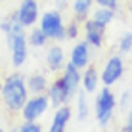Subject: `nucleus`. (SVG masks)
Returning a JSON list of instances; mask_svg holds the SVG:
<instances>
[{"instance_id": "22", "label": "nucleus", "mask_w": 132, "mask_h": 132, "mask_svg": "<svg viewBox=\"0 0 132 132\" xmlns=\"http://www.w3.org/2000/svg\"><path fill=\"white\" fill-rule=\"evenodd\" d=\"M19 132H42V125L40 121H21V125L17 126Z\"/></svg>"}, {"instance_id": "24", "label": "nucleus", "mask_w": 132, "mask_h": 132, "mask_svg": "<svg viewBox=\"0 0 132 132\" xmlns=\"http://www.w3.org/2000/svg\"><path fill=\"white\" fill-rule=\"evenodd\" d=\"M96 6H103V8H109V10H119V0H94Z\"/></svg>"}, {"instance_id": "26", "label": "nucleus", "mask_w": 132, "mask_h": 132, "mask_svg": "<svg viewBox=\"0 0 132 132\" xmlns=\"http://www.w3.org/2000/svg\"><path fill=\"white\" fill-rule=\"evenodd\" d=\"M122 132H132V107L128 109V113H126V119H125V125L121 126Z\"/></svg>"}, {"instance_id": "13", "label": "nucleus", "mask_w": 132, "mask_h": 132, "mask_svg": "<svg viewBox=\"0 0 132 132\" xmlns=\"http://www.w3.org/2000/svg\"><path fill=\"white\" fill-rule=\"evenodd\" d=\"M61 79L65 80V84H67V88H69V92L73 94V98L79 94V90H80V79H82V71L79 69V67H75L71 61H67L65 63V67H63V71H61Z\"/></svg>"}, {"instance_id": "28", "label": "nucleus", "mask_w": 132, "mask_h": 132, "mask_svg": "<svg viewBox=\"0 0 132 132\" xmlns=\"http://www.w3.org/2000/svg\"><path fill=\"white\" fill-rule=\"evenodd\" d=\"M130 88H132V75H130Z\"/></svg>"}, {"instance_id": "25", "label": "nucleus", "mask_w": 132, "mask_h": 132, "mask_svg": "<svg viewBox=\"0 0 132 132\" xmlns=\"http://www.w3.org/2000/svg\"><path fill=\"white\" fill-rule=\"evenodd\" d=\"M130 100H132V88L121 94V98H119V107H122V109H128Z\"/></svg>"}, {"instance_id": "16", "label": "nucleus", "mask_w": 132, "mask_h": 132, "mask_svg": "<svg viewBox=\"0 0 132 132\" xmlns=\"http://www.w3.org/2000/svg\"><path fill=\"white\" fill-rule=\"evenodd\" d=\"M94 10V0H71V13L73 19L80 21L82 23L84 19H88L90 13Z\"/></svg>"}, {"instance_id": "12", "label": "nucleus", "mask_w": 132, "mask_h": 132, "mask_svg": "<svg viewBox=\"0 0 132 132\" xmlns=\"http://www.w3.org/2000/svg\"><path fill=\"white\" fill-rule=\"evenodd\" d=\"M69 61L75 67H79L80 71L86 69V67L90 65V61H92V46H90L86 40H79V42H75V46L71 48Z\"/></svg>"}, {"instance_id": "27", "label": "nucleus", "mask_w": 132, "mask_h": 132, "mask_svg": "<svg viewBox=\"0 0 132 132\" xmlns=\"http://www.w3.org/2000/svg\"><path fill=\"white\" fill-rule=\"evenodd\" d=\"M54 4H56V8L57 10H65L67 6H71V0H54Z\"/></svg>"}, {"instance_id": "21", "label": "nucleus", "mask_w": 132, "mask_h": 132, "mask_svg": "<svg viewBox=\"0 0 132 132\" xmlns=\"http://www.w3.org/2000/svg\"><path fill=\"white\" fill-rule=\"evenodd\" d=\"M119 54H128L132 52V31H126V33L121 35L119 38Z\"/></svg>"}, {"instance_id": "7", "label": "nucleus", "mask_w": 132, "mask_h": 132, "mask_svg": "<svg viewBox=\"0 0 132 132\" xmlns=\"http://www.w3.org/2000/svg\"><path fill=\"white\" fill-rule=\"evenodd\" d=\"M15 15L19 19V23L25 27V29H31L38 23L40 19V6L38 0H21L19 6L15 10Z\"/></svg>"}, {"instance_id": "2", "label": "nucleus", "mask_w": 132, "mask_h": 132, "mask_svg": "<svg viewBox=\"0 0 132 132\" xmlns=\"http://www.w3.org/2000/svg\"><path fill=\"white\" fill-rule=\"evenodd\" d=\"M119 107V96L111 90V86H103L94 96V115L100 128H107L113 122L115 111Z\"/></svg>"}, {"instance_id": "14", "label": "nucleus", "mask_w": 132, "mask_h": 132, "mask_svg": "<svg viewBox=\"0 0 132 132\" xmlns=\"http://www.w3.org/2000/svg\"><path fill=\"white\" fill-rule=\"evenodd\" d=\"M80 88L86 94H96L100 88V73L94 65H88L82 69V79H80Z\"/></svg>"}, {"instance_id": "10", "label": "nucleus", "mask_w": 132, "mask_h": 132, "mask_svg": "<svg viewBox=\"0 0 132 132\" xmlns=\"http://www.w3.org/2000/svg\"><path fill=\"white\" fill-rule=\"evenodd\" d=\"M105 29L107 27L96 23L94 19H84L82 21V35H84V40L90 44L92 48H102L103 42H105Z\"/></svg>"}, {"instance_id": "19", "label": "nucleus", "mask_w": 132, "mask_h": 132, "mask_svg": "<svg viewBox=\"0 0 132 132\" xmlns=\"http://www.w3.org/2000/svg\"><path fill=\"white\" fill-rule=\"evenodd\" d=\"M27 42H29V46L31 48H35V50H40V48H46L48 46V42H50V38L46 36V33H44L40 27H31V31H29V35H27Z\"/></svg>"}, {"instance_id": "15", "label": "nucleus", "mask_w": 132, "mask_h": 132, "mask_svg": "<svg viewBox=\"0 0 132 132\" xmlns=\"http://www.w3.org/2000/svg\"><path fill=\"white\" fill-rule=\"evenodd\" d=\"M50 86V79L46 77V73H31L27 77V88H29L31 94H44Z\"/></svg>"}, {"instance_id": "9", "label": "nucleus", "mask_w": 132, "mask_h": 132, "mask_svg": "<svg viewBox=\"0 0 132 132\" xmlns=\"http://www.w3.org/2000/svg\"><path fill=\"white\" fill-rule=\"evenodd\" d=\"M44 63H46V69L50 73H61L63 67L67 63V54L63 50L61 42H54L46 48V56H44Z\"/></svg>"}, {"instance_id": "17", "label": "nucleus", "mask_w": 132, "mask_h": 132, "mask_svg": "<svg viewBox=\"0 0 132 132\" xmlns=\"http://www.w3.org/2000/svg\"><path fill=\"white\" fill-rule=\"evenodd\" d=\"M75 115H77V121L79 122H84L90 115V103H88V94L84 92L82 88L79 90V94L75 96Z\"/></svg>"}, {"instance_id": "30", "label": "nucleus", "mask_w": 132, "mask_h": 132, "mask_svg": "<svg viewBox=\"0 0 132 132\" xmlns=\"http://www.w3.org/2000/svg\"><path fill=\"white\" fill-rule=\"evenodd\" d=\"M0 86H2V79H0Z\"/></svg>"}, {"instance_id": "8", "label": "nucleus", "mask_w": 132, "mask_h": 132, "mask_svg": "<svg viewBox=\"0 0 132 132\" xmlns=\"http://www.w3.org/2000/svg\"><path fill=\"white\" fill-rule=\"evenodd\" d=\"M46 94H48L50 103H52L54 109H56L57 105H63V103H71L73 100H75V98H73V94L69 92V88H67L65 80L61 79V75L56 77L54 80H50V86H48Z\"/></svg>"}, {"instance_id": "23", "label": "nucleus", "mask_w": 132, "mask_h": 132, "mask_svg": "<svg viewBox=\"0 0 132 132\" xmlns=\"http://www.w3.org/2000/svg\"><path fill=\"white\" fill-rule=\"evenodd\" d=\"M80 29H82V23L77 21V19L67 23V40H77L80 36Z\"/></svg>"}, {"instance_id": "11", "label": "nucleus", "mask_w": 132, "mask_h": 132, "mask_svg": "<svg viewBox=\"0 0 132 132\" xmlns=\"http://www.w3.org/2000/svg\"><path fill=\"white\" fill-rule=\"evenodd\" d=\"M73 115H75V109L71 107V103L57 105L56 111H54V115H52V121H50L48 130L50 132H63V130H67Z\"/></svg>"}, {"instance_id": "18", "label": "nucleus", "mask_w": 132, "mask_h": 132, "mask_svg": "<svg viewBox=\"0 0 132 132\" xmlns=\"http://www.w3.org/2000/svg\"><path fill=\"white\" fill-rule=\"evenodd\" d=\"M19 31H25V27L19 23V19H17L15 12L0 19V33H2L4 36L13 35V33H19Z\"/></svg>"}, {"instance_id": "3", "label": "nucleus", "mask_w": 132, "mask_h": 132, "mask_svg": "<svg viewBox=\"0 0 132 132\" xmlns=\"http://www.w3.org/2000/svg\"><path fill=\"white\" fill-rule=\"evenodd\" d=\"M38 27L46 33V36L52 42H63V40H67V23L63 19L61 10H57V8L46 10L44 13H40Z\"/></svg>"}, {"instance_id": "29", "label": "nucleus", "mask_w": 132, "mask_h": 132, "mask_svg": "<svg viewBox=\"0 0 132 132\" xmlns=\"http://www.w3.org/2000/svg\"><path fill=\"white\" fill-rule=\"evenodd\" d=\"M0 132H2V121H0Z\"/></svg>"}, {"instance_id": "20", "label": "nucleus", "mask_w": 132, "mask_h": 132, "mask_svg": "<svg viewBox=\"0 0 132 132\" xmlns=\"http://www.w3.org/2000/svg\"><path fill=\"white\" fill-rule=\"evenodd\" d=\"M115 10H109V8H103V6H96L90 13V19H94L96 23L103 25V27H109L115 19Z\"/></svg>"}, {"instance_id": "6", "label": "nucleus", "mask_w": 132, "mask_h": 132, "mask_svg": "<svg viewBox=\"0 0 132 132\" xmlns=\"http://www.w3.org/2000/svg\"><path fill=\"white\" fill-rule=\"evenodd\" d=\"M125 77V60L122 54H113L111 57H107V61L103 63L102 73H100V82L103 86H113Z\"/></svg>"}, {"instance_id": "31", "label": "nucleus", "mask_w": 132, "mask_h": 132, "mask_svg": "<svg viewBox=\"0 0 132 132\" xmlns=\"http://www.w3.org/2000/svg\"><path fill=\"white\" fill-rule=\"evenodd\" d=\"M0 2H4V0H0Z\"/></svg>"}, {"instance_id": "4", "label": "nucleus", "mask_w": 132, "mask_h": 132, "mask_svg": "<svg viewBox=\"0 0 132 132\" xmlns=\"http://www.w3.org/2000/svg\"><path fill=\"white\" fill-rule=\"evenodd\" d=\"M6 44H8V52H10V63L13 69H21L29 60V42H27V35L25 31L13 33L6 36Z\"/></svg>"}, {"instance_id": "5", "label": "nucleus", "mask_w": 132, "mask_h": 132, "mask_svg": "<svg viewBox=\"0 0 132 132\" xmlns=\"http://www.w3.org/2000/svg\"><path fill=\"white\" fill-rule=\"evenodd\" d=\"M50 107H52V103H50V98L46 92L31 94L29 100L25 102L23 109H21V119L23 121H40Z\"/></svg>"}, {"instance_id": "1", "label": "nucleus", "mask_w": 132, "mask_h": 132, "mask_svg": "<svg viewBox=\"0 0 132 132\" xmlns=\"http://www.w3.org/2000/svg\"><path fill=\"white\" fill-rule=\"evenodd\" d=\"M31 92L27 88V77L19 71H13L2 79L0 86V102L8 113H21L25 102L29 100Z\"/></svg>"}]
</instances>
